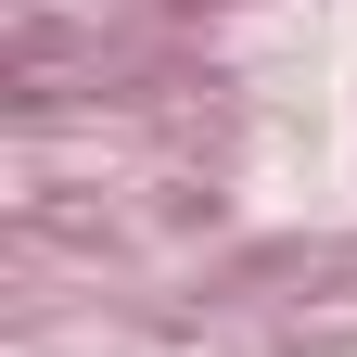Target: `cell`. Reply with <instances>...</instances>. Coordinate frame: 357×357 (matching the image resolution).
Instances as JSON below:
<instances>
[]
</instances>
